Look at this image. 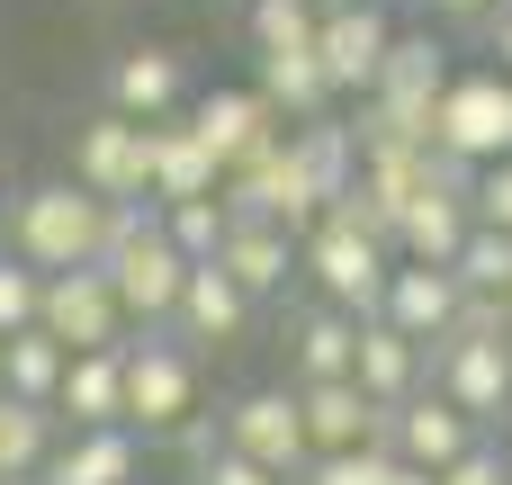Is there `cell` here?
<instances>
[{"label":"cell","mask_w":512,"mask_h":485,"mask_svg":"<svg viewBox=\"0 0 512 485\" xmlns=\"http://www.w3.org/2000/svg\"><path fill=\"white\" fill-rule=\"evenodd\" d=\"M432 387L477 423V432H495L512 423V342L504 333H450V342H432Z\"/></svg>","instance_id":"cell-8"},{"label":"cell","mask_w":512,"mask_h":485,"mask_svg":"<svg viewBox=\"0 0 512 485\" xmlns=\"http://www.w3.org/2000/svg\"><path fill=\"white\" fill-rule=\"evenodd\" d=\"M108 108H126V117H180L189 108V72H180V54L171 45H126L117 63H108Z\"/></svg>","instance_id":"cell-18"},{"label":"cell","mask_w":512,"mask_h":485,"mask_svg":"<svg viewBox=\"0 0 512 485\" xmlns=\"http://www.w3.org/2000/svg\"><path fill=\"white\" fill-rule=\"evenodd\" d=\"M180 117H189V135H198V144L216 153V171L252 162V153H261L270 135H288V117H279V108H270L261 90H198V99H189Z\"/></svg>","instance_id":"cell-11"},{"label":"cell","mask_w":512,"mask_h":485,"mask_svg":"<svg viewBox=\"0 0 512 485\" xmlns=\"http://www.w3.org/2000/svg\"><path fill=\"white\" fill-rule=\"evenodd\" d=\"M225 207H234V216H270V225H288V234H306V225L324 216V198H315V180H306V162H297L288 135H270L252 162L225 171Z\"/></svg>","instance_id":"cell-10"},{"label":"cell","mask_w":512,"mask_h":485,"mask_svg":"<svg viewBox=\"0 0 512 485\" xmlns=\"http://www.w3.org/2000/svg\"><path fill=\"white\" fill-rule=\"evenodd\" d=\"M459 288H486V297H512V234L504 225H477L468 243H459Z\"/></svg>","instance_id":"cell-31"},{"label":"cell","mask_w":512,"mask_h":485,"mask_svg":"<svg viewBox=\"0 0 512 485\" xmlns=\"http://www.w3.org/2000/svg\"><path fill=\"white\" fill-rule=\"evenodd\" d=\"M297 270L315 279V297L324 306H342V315H378V297H387V270H396V243L387 234H360L351 216H315L306 234H297Z\"/></svg>","instance_id":"cell-3"},{"label":"cell","mask_w":512,"mask_h":485,"mask_svg":"<svg viewBox=\"0 0 512 485\" xmlns=\"http://www.w3.org/2000/svg\"><path fill=\"white\" fill-rule=\"evenodd\" d=\"M0 485H45V477H0Z\"/></svg>","instance_id":"cell-41"},{"label":"cell","mask_w":512,"mask_h":485,"mask_svg":"<svg viewBox=\"0 0 512 485\" xmlns=\"http://www.w3.org/2000/svg\"><path fill=\"white\" fill-rule=\"evenodd\" d=\"M117 207H126V198H99V189H81V180H45V189L9 198V243H18V261H36V270H81V261L108 252Z\"/></svg>","instance_id":"cell-1"},{"label":"cell","mask_w":512,"mask_h":485,"mask_svg":"<svg viewBox=\"0 0 512 485\" xmlns=\"http://www.w3.org/2000/svg\"><path fill=\"white\" fill-rule=\"evenodd\" d=\"M396 450L387 441H360V450H315L306 459V485H387Z\"/></svg>","instance_id":"cell-32"},{"label":"cell","mask_w":512,"mask_h":485,"mask_svg":"<svg viewBox=\"0 0 512 485\" xmlns=\"http://www.w3.org/2000/svg\"><path fill=\"white\" fill-rule=\"evenodd\" d=\"M225 441H234L243 459H261L270 477H306V459H315V441H306V414H297V396H288V387H261V396H243V405L225 414Z\"/></svg>","instance_id":"cell-12"},{"label":"cell","mask_w":512,"mask_h":485,"mask_svg":"<svg viewBox=\"0 0 512 485\" xmlns=\"http://www.w3.org/2000/svg\"><path fill=\"white\" fill-rule=\"evenodd\" d=\"M315 18H324V0H252V9H243L252 54H297V45H315Z\"/></svg>","instance_id":"cell-29"},{"label":"cell","mask_w":512,"mask_h":485,"mask_svg":"<svg viewBox=\"0 0 512 485\" xmlns=\"http://www.w3.org/2000/svg\"><path fill=\"white\" fill-rule=\"evenodd\" d=\"M387 45H396V18H387V0H333V9L315 18V63H324L333 99H369V90H378V63H387Z\"/></svg>","instance_id":"cell-7"},{"label":"cell","mask_w":512,"mask_h":485,"mask_svg":"<svg viewBox=\"0 0 512 485\" xmlns=\"http://www.w3.org/2000/svg\"><path fill=\"white\" fill-rule=\"evenodd\" d=\"M432 153H459V162H504L512 153V72H450L441 108H432Z\"/></svg>","instance_id":"cell-5"},{"label":"cell","mask_w":512,"mask_h":485,"mask_svg":"<svg viewBox=\"0 0 512 485\" xmlns=\"http://www.w3.org/2000/svg\"><path fill=\"white\" fill-rule=\"evenodd\" d=\"M441 485H512V477H504V441H477V450H459V459L441 468Z\"/></svg>","instance_id":"cell-35"},{"label":"cell","mask_w":512,"mask_h":485,"mask_svg":"<svg viewBox=\"0 0 512 485\" xmlns=\"http://www.w3.org/2000/svg\"><path fill=\"white\" fill-rule=\"evenodd\" d=\"M504 477H512V423H504Z\"/></svg>","instance_id":"cell-40"},{"label":"cell","mask_w":512,"mask_h":485,"mask_svg":"<svg viewBox=\"0 0 512 485\" xmlns=\"http://www.w3.org/2000/svg\"><path fill=\"white\" fill-rule=\"evenodd\" d=\"M351 360H360V315L315 297V315H297V387L306 378H351Z\"/></svg>","instance_id":"cell-26"},{"label":"cell","mask_w":512,"mask_h":485,"mask_svg":"<svg viewBox=\"0 0 512 485\" xmlns=\"http://www.w3.org/2000/svg\"><path fill=\"white\" fill-rule=\"evenodd\" d=\"M495 9H512V0H486V18H495Z\"/></svg>","instance_id":"cell-43"},{"label":"cell","mask_w":512,"mask_h":485,"mask_svg":"<svg viewBox=\"0 0 512 485\" xmlns=\"http://www.w3.org/2000/svg\"><path fill=\"white\" fill-rule=\"evenodd\" d=\"M198 414V351L162 324L126 333V432H180Z\"/></svg>","instance_id":"cell-4"},{"label":"cell","mask_w":512,"mask_h":485,"mask_svg":"<svg viewBox=\"0 0 512 485\" xmlns=\"http://www.w3.org/2000/svg\"><path fill=\"white\" fill-rule=\"evenodd\" d=\"M297 414H306V441H315V450L387 441V405H369L360 378H306V387H297Z\"/></svg>","instance_id":"cell-20"},{"label":"cell","mask_w":512,"mask_h":485,"mask_svg":"<svg viewBox=\"0 0 512 485\" xmlns=\"http://www.w3.org/2000/svg\"><path fill=\"white\" fill-rule=\"evenodd\" d=\"M468 234H477V207H468V189H450L441 162H432V189L396 216V261H432V270H450Z\"/></svg>","instance_id":"cell-16"},{"label":"cell","mask_w":512,"mask_h":485,"mask_svg":"<svg viewBox=\"0 0 512 485\" xmlns=\"http://www.w3.org/2000/svg\"><path fill=\"white\" fill-rule=\"evenodd\" d=\"M468 207H477V225H504V234H512V153H504V162H486V171H477V189H468Z\"/></svg>","instance_id":"cell-34"},{"label":"cell","mask_w":512,"mask_h":485,"mask_svg":"<svg viewBox=\"0 0 512 485\" xmlns=\"http://www.w3.org/2000/svg\"><path fill=\"white\" fill-rule=\"evenodd\" d=\"M477 441H486V432H477L441 387H414L405 405H387V450H396L405 468H432V477H441V468H450L459 450H477Z\"/></svg>","instance_id":"cell-13"},{"label":"cell","mask_w":512,"mask_h":485,"mask_svg":"<svg viewBox=\"0 0 512 485\" xmlns=\"http://www.w3.org/2000/svg\"><path fill=\"white\" fill-rule=\"evenodd\" d=\"M459 297H468V288H459V270H432V261H396V270H387V297H378V315L432 351V342H450V324H459Z\"/></svg>","instance_id":"cell-15"},{"label":"cell","mask_w":512,"mask_h":485,"mask_svg":"<svg viewBox=\"0 0 512 485\" xmlns=\"http://www.w3.org/2000/svg\"><path fill=\"white\" fill-rule=\"evenodd\" d=\"M171 333H180L189 351H225V342H243V333H252V297L234 288V270H225V261H189L180 306H171Z\"/></svg>","instance_id":"cell-14"},{"label":"cell","mask_w":512,"mask_h":485,"mask_svg":"<svg viewBox=\"0 0 512 485\" xmlns=\"http://www.w3.org/2000/svg\"><path fill=\"white\" fill-rule=\"evenodd\" d=\"M81 9H99V0H81Z\"/></svg>","instance_id":"cell-45"},{"label":"cell","mask_w":512,"mask_h":485,"mask_svg":"<svg viewBox=\"0 0 512 485\" xmlns=\"http://www.w3.org/2000/svg\"><path fill=\"white\" fill-rule=\"evenodd\" d=\"M486 36H495V72H512V9H495V18H486Z\"/></svg>","instance_id":"cell-37"},{"label":"cell","mask_w":512,"mask_h":485,"mask_svg":"<svg viewBox=\"0 0 512 485\" xmlns=\"http://www.w3.org/2000/svg\"><path fill=\"white\" fill-rule=\"evenodd\" d=\"M63 360H72V351H63L45 324H27V333H9V342H0V387H9V396H27V405H54Z\"/></svg>","instance_id":"cell-27"},{"label":"cell","mask_w":512,"mask_h":485,"mask_svg":"<svg viewBox=\"0 0 512 485\" xmlns=\"http://www.w3.org/2000/svg\"><path fill=\"white\" fill-rule=\"evenodd\" d=\"M387 485H441V477H432V468H405V459H396V468H387Z\"/></svg>","instance_id":"cell-39"},{"label":"cell","mask_w":512,"mask_h":485,"mask_svg":"<svg viewBox=\"0 0 512 485\" xmlns=\"http://www.w3.org/2000/svg\"><path fill=\"white\" fill-rule=\"evenodd\" d=\"M225 189V171H216V153L189 135V117H153V207H171V198H216Z\"/></svg>","instance_id":"cell-22"},{"label":"cell","mask_w":512,"mask_h":485,"mask_svg":"<svg viewBox=\"0 0 512 485\" xmlns=\"http://www.w3.org/2000/svg\"><path fill=\"white\" fill-rule=\"evenodd\" d=\"M72 180L99 189V198H153V126L126 117V108H99L72 135Z\"/></svg>","instance_id":"cell-9"},{"label":"cell","mask_w":512,"mask_h":485,"mask_svg":"<svg viewBox=\"0 0 512 485\" xmlns=\"http://www.w3.org/2000/svg\"><path fill=\"white\" fill-rule=\"evenodd\" d=\"M351 378H360L369 405H405L414 387H432V351H423L414 333H396L387 315H360V360H351Z\"/></svg>","instance_id":"cell-17"},{"label":"cell","mask_w":512,"mask_h":485,"mask_svg":"<svg viewBox=\"0 0 512 485\" xmlns=\"http://www.w3.org/2000/svg\"><path fill=\"white\" fill-rule=\"evenodd\" d=\"M225 225H234V207H225V189L216 198H171L162 207V234L189 252V261H216V243H225Z\"/></svg>","instance_id":"cell-30"},{"label":"cell","mask_w":512,"mask_h":485,"mask_svg":"<svg viewBox=\"0 0 512 485\" xmlns=\"http://www.w3.org/2000/svg\"><path fill=\"white\" fill-rule=\"evenodd\" d=\"M216 261L234 270V288L261 306V297H279L288 279H297V234L288 225H270V216H234L225 225V243H216Z\"/></svg>","instance_id":"cell-19"},{"label":"cell","mask_w":512,"mask_h":485,"mask_svg":"<svg viewBox=\"0 0 512 485\" xmlns=\"http://www.w3.org/2000/svg\"><path fill=\"white\" fill-rule=\"evenodd\" d=\"M36 324H45L63 351H126V324H135V315L117 306L108 270H99V261H81V270H45Z\"/></svg>","instance_id":"cell-6"},{"label":"cell","mask_w":512,"mask_h":485,"mask_svg":"<svg viewBox=\"0 0 512 485\" xmlns=\"http://www.w3.org/2000/svg\"><path fill=\"white\" fill-rule=\"evenodd\" d=\"M216 9H252V0H216Z\"/></svg>","instance_id":"cell-42"},{"label":"cell","mask_w":512,"mask_h":485,"mask_svg":"<svg viewBox=\"0 0 512 485\" xmlns=\"http://www.w3.org/2000/svg\"><path fill=\"white\" fill-rule=\"evenodd\" d=\"M432 18H486V0H423Z\"/></svg>","instance_id":"cell-38"},{"label":"cell","mask_w":512,"mask_h":485,"mask_svg":"<svg viewBox=\"0 0 512 485\" xmlns=\"http://www.w3.org/2000/svg\"><path fill=\"white\" fill-rule=\"evenodd\" d=\"M54 414L72 432L126 423V351H72L63 360V387H54Z\"/></svg>","instance_id":"cell-21"},{"label":"cell","mask_w":512,"mask_h":485,"mask_svg":"<svg viewBox=\"0 0 512 485\" xmlns=\"http://www.w3.org/2000/svg\"><path fill=\"white\" fill-rule=\"evenodd\" d=\"M504 333H512V297H504Z\"/></svg>","instance_id":"cell-44"},{"label":"cell","mask_w":512,"mask_h":485,"mask_svg":"<svg viewBox=\"0 0 512 485\" xmlns=\"http://www.w3.org/2000/svg\"><path fill=\"white\" fill-rule=\"evenodd\" d=\"M288 144H297V162H306V180H315L324 207L360 180V135H351V117H333V108H324V117H297Z\"/></svg>","instance_id":"cell-23"},{"label":"cell","mask_w":512,"mask_h":485,"mask_svg":"<svg viewBox=\"0 0 512 485\" xmlns=\"http://www.w3.org/2000/svg\"><path fill=\"white\" fill-rule=\"evenodd\" d=\"M288 126L297 117H324L333 108V81H324V63H315V45H297V54H261V81H252Z\"/></svg>","instance_id":"cell-25"},{"label":"cell","mask_w":512,"mask_h":485,"mask_svg":"<svg viewBox=\"0 0 512 485\" xmlns=\"http://www.w3.org/2000/svg\"><path fill=\"white\" fill-rule=\"evenodd\" d=\"M45 485H135V432H126V423L72 432V441L45 459Z\"/></svg>","instance_id":"cell-24"},{"label":"cell","mask_w":512,"mask_h":485,"mask_svg":"<svg viewBox=\"0 0 512 485\" xmlns=\"http://www.w3.org/2000/svg\"><path fill=\"white\" fill-rule=\"evenodd\" d=\"M36 297H45V270H36V261H18V252H9V261H0V342H9V333H27V324H36Z\"/></svg>","instance_id":"cell-33"},{"label":"cell","mask_w":512,"mask_h":485,"mask_svg":"<svg viewBox=\"0 0 512 485\" xmlns=\"http://www.w3.org/2000/svg\"><path fill=\"white\" fill-rule=\"evenodd\" d=\"M45 459H54V405L0 387V477H45Z\"/></svg>","instance_id":"cell-28"},{"label":"cell","mask_w":512,"mask_h":485,"mask_svg":"<svg viewBox=\"0 0 512 485\" xmlns=\"http://www.w3.org/2000/svg\"><path fill=\"white\" fill-rule=\"evenodd\" d=\"M99 270H108V288H117V306H126L135 324H171L180 279H189V252L162 234V207H153V198H126V207H117V234H108V252H99Z\"/></svg>","instance_id":"cell-2"},{"label":"cell","mask_w":512,"mask_h":485,"mask_svg":"<svg viewBox=\"0 0 512 485\" xmlns=\"http://www.w3.org/2000/svg\"><path fill=\"white\" fill-rule=\"evenodd\" d=\"M198 485H288V477H270V468H261V459H243V450H234V441H225V450H216V459H198Z\"/></svg>","instance_id":"cell-36"}]
</instances>
